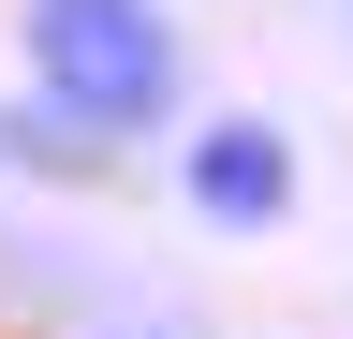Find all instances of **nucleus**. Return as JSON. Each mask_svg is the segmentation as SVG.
<instances>
[{
	"label": "nucleus",
	"mask_w": 353,
	"mask_h": 339,
	"mask_svg": "<svg viewBox=\"0 0 353 339\" xmlns=\"http://www.w3.org/2000/svg\"><path fill=\"white\" fill-rule=\"evenodd\" d=\"M176 192H192L206 236H280L294 222V133L280 118H206V133L176 148Z\"/></svg>",
	"instance_id": "f03ea898"
},
{
	"label": "nucleus",
	"mask_w": 353,
	"mask_h": 339,
	"mask_svg": "<svg viewBox=\"0 0 353 339\" xmlns=\"http://www.w3.org/2000/svg\"><path fill=\"white\" fill-rule=\"evenodd\" d=\"M15 59H30V104L59 118V133H88V148L176 118V30H162V0H30Z\"/></svg>",
	"instance_id": "f257e3e1"
}]
</instances>
